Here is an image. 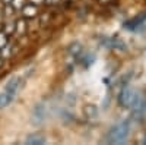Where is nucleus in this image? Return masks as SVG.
Wrapping results in <instances>:
<instances>
[{
    "label": "nucleus",
    "instance_id": "4468645a",
    "mask_svg": "<svg viewBox=\"0 0 146 145\" xmlns=\"http://www.w3.org/2000/svg\"><path fill=\"white\" fill-rule=\"evenodd\" d=\"M3 2H5V5H7V3H10V2H12V0H3Z\"/></svg>",
    "mask_w": 146,
    "mask_h": 145
},
{
    "label": "nucleus",
    "instance_id": "0eeeda50",
    "mask_svg": "<svg viewBox=\"0 0 146 145\" xmlns=\"http://www.w3.org/2000/svg\"><path fill=\"white\" fill-rule=\"evenodd\" d=\"M15 31L18 34H23L27 31V23H25V19H19L15 22Z\"/></svg>",
    "mask_w": 146,
    "mask_h": 145
},
{
    "label": "nucleus",
    "instance_id": "ddd939ff",
    "mask_svg": "<svg viewBox=\"0 0 146 145\" xmlns=\"http://www.w3.org/2000/svg\"><path fill=\"white\" fill-rule=\"evenodd\" d=\"M47 3H50V5H53V3H57V0H45Z\"/></svg>",
    "mask_w": 146,
    "mask_h": 145
},
{
    "label": "nucleus",
    "instance_id": "423d86ee",
    "mask_svg": "<svg viewBox=\"0 0 146 145\" xmlns=\"http://www.w3.org/2000/svg\"><path fill=\"white\" fill-rule=\"evenodd\" d=\"M45 138L42 135H31L27 138V144H44Z\"/></svg>",
    "mask_w": 146,
    "mask_h": 145
},
{
    "label": "nucleus",
    "instance_id": "1a4fd4ad",
    "mask_svg": "<svg viewBox=\"0 0 146 145\" xmlns=\"http://www.w3.org/2000/svg\"><path fill=\"white\" fill-rule=\"evenodd\" d=\"M13 31H15V23H12V22L5 23V27H3V32H6V34H12Z\"/></svg>",
    "mask_w": 146,
    "mask_h": 145
},
{
    "label": "nucleus",
    "instance_id": "7ed1b4c3",
    "mask_svg": "<svg viewBox=\"0 0 146 145\" xmlns=\"http://www.w3.org/2000/svg\"><path fill=\"white\" fill-rule=\"evenodd\" d=\"M44 119H45V106L38 104L34 110V120H35V123H41Z\"/></svg>",
    "mask_w": 146,
    "mask_h": 145
},
{
    "label": "nucleus",
    "instance_id": "9b49d317",
    "mask_svg": "<svg viewBox=\"0 0 146 145\" xmlns=\"http://www.w3.org/2000/svg\"><path fill=\"white\" fill-rule=\"evenodd\" d=\"M7 44V34L3 32V31H0V48L5 47Z\"/></svg>",
    "mask_w": 146,
    "mask_h": 145
},
{
    "label": "nucleus",
    "instance_id": "2eb2a0df",
    "mask_svg": "<svg viewBox=\"0 0 146 145\" xmlns=\"http://www.w3.org/2000/svg\"><path fill=\"white\" fill-rule=\"evenodd\" d=\"M2 65H3V59L0 57V67H2Z\"/></svg>",
    "mask_w": 146,
    "mask_h": 145
},
{
    "label": "nucleus",
    "instance_id": "f8f14e48",
    "mask_svg": "<svg viewBox=\"0 0 146 145\" xmlns=\"http://www.w3.org/2000/svg\"><path fill=\"white\" fill-rule=\"evenodd\" d=\"M42 2H44V0H31V3H34V5H40Z\"/></svg>",
    "mask_w": 146,
    "mask_h": 145
},
{
    "label": "nucleus",
    "instance_id": "dca6fc26",
    "mask_svg": "<svg viewBox=\"0 0 146 145\" xmlns=\"http://www.w3.org/2000/svg\"><path fill=\"white\" fill-rule=\"evenodd\" d=\"M0 19H2V16H0Z\"/></svg>",
    "mask_w": 146,
    "mask_h": 145
},
{
    "label": "nucleus",
    "instance_id": "9d476101",
    "mask_svg": "<svg viewBox=\"0 0 146 145\" xmlns=\"http://www.w3.org/2000/svg\"><path fill=\"white\" fill-rule=\"evenodd\" d=\"M10 5L13 6V9H22L25 5V0H12Z\"/></svg>",
    "mask_w": 146,
    "mask_h": 145
},
{
    "label": "nucleus",
    "instance_id": "f257e3e1",
    "mask_svg": "<svg viewBox=\"0 0 146 145\" xmlns=\"http://www.w3.org/2000/svg\"><path fill=\"white\" fill-rule=\"evenodd\" d=\"M129 132H130V122L129 120H124V122L115 125L111 130H110L107 141L110 144H121L127 139Z\"/></svg>",
    "mask_w": 146,
    "mask_h": 145
},
{
    "label": "nucleus",
    "instance_id": "6e6552de",
    "mask_svg": "<svg viewBox=\"0 0 146 145\" xmlns=\"http://www.w3.org/2000/svg\"><path fill=\"white\" fill-rule=\"evenodd\" d=\"M10 56V45H5V47H2L0 48V57L2 59H6V57H9Z\"/></svg>",
    "mask_w": 146,
    "mask_h": 145
},
{
    "label": "nucleus",
    "instance_id": "39448f33",
    "mask_svg": "<svg viewBox=\"0 0 146 145\" xmlns=\"http://www.w3.org/2000/svg\"><path fill=\"white\" fill-rule=\"evenodd\" d=\"M13 98H15V95L9 94L7 91L2 92V94H0V108L6 107V106H7L9 103H12V101H13Z\"/></svg>",
    "mask_w": 146,
    "mask_h": 145
},
{
    "label": "nucleus",
    "instance_id": "f03ea898",
    "mask_svg": "<svg viewBox=\"0 0 146 145\" xmlns=\"http://www.w3.org/2000/svg\"><path fill=\"white\" fill-rule=\"evenodd\" d=\"M36 13H38V9L34 3H28V5H23L22 7V15L25 18H35Z\"/></svg>",
    "mask_w": 146,
    "mask_h": 145
},
{
    "label": "nucleus",
    "instance_id": "20e7f679",
    "mask_svg": "<svg viewBox=\"0 0 146 145\" xmlns=\"http://www.w3.org/2000/svg\"><path fill=\"white\" fill-rule=\"evenodd\" d=\"M19 87H21V78H13L10 82H7V87H6L5 91H7V92L12 94V95H16Z\"/></svg>",
    "mask_w": 146,
    "mask_h": 145
}]
</instances>
